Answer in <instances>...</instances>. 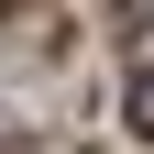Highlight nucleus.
<instances>
[{
    "instance_id": "nucleus-2",
    "label": "nucleus",
    "mask_w": 154,
    "mask_h": 154,
    "mask_svg": "<svg viewBox=\"0 0 154 154\" xmlns=\"http://www.w3.org/2000/svg\"><path fill=\"white\" fill-rule=\"evenodd\" d=\"M121 22H154V0H121Z\"/></svg>"
},
{
    "instance_id": "nucleus-1",
    "label": "nucleus",
    "mask_w": 154,
    "mask_h": 154,
    "mask_svg": "<svg viewBox=\"0 0 154 154\" xmlns=\"http://www.w3.org/2000/svg\"><path fill=\"white\" fill-rule=\"evenodd\" d=\"M132 132H154V66L132 77Z\"/></svg>"
},
{
    "instance_id": "nucleus-3",
    "label": "nucleus",
    "mask_w": 154,
    "mask_h": 154,
    "mask_svg": "<svg viewBox=\"0 0 154 154\" xmlns=\"http://www.w3.org/2000/svg\"><path fill=\"white\" fill-rule=\"evenodd\" d=\"M143 66H154V22H143Z\"/></svg>"
}]
</instances>
